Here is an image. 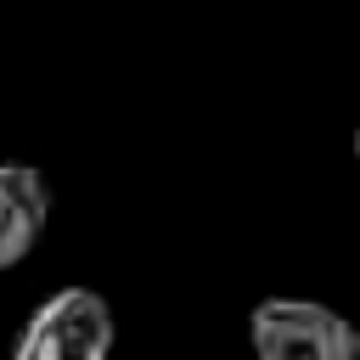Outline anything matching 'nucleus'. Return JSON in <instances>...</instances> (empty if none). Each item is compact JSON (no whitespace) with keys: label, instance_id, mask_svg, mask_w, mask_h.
<instances>
[{"label":"nucleus","instance_id":"obj_1","mask_svg":"<svg viewBox=\"0 0 360 360\" xmlns=\"http://www.w3.org/2000/svg\"><path fill=\"white\" fill-rule=\"evenodd\" d=\"M259 360H360V326L315 298H264L248 315Z\"/></svg>","mask_w":360,"mask_h":360},{"label":"nucleus","instance_id":"obj_4","mask_svg":"<svg viewBox=\"0 0 360 360\" xmlns=\"http://www.w3.org/2000/svg\"><path fill=\"white\" fill-rule=\"evenodd\" d=\"M354 158H360V124H354Z\"/></svg>","mask_w":360,"mask_h":360},{"label":"nucleus","instance_id":"obj_3","mask_svg":"<svg viewBox=\"0 0 360 360\" xmlns=\"http://www.w3.org/2000/svg\"><path fill=\"white\" fill-rule=\"evenodd\" d=\"M51 219V180L34 163H0V270L28 259Z\"/></svg>","mask_w":360,"mask_h":360},{"label":"nucleus","instance_id":"obj_2","mask_svg":"<svg viewBox=\"0 0 360 360\" xmlns=\"http://www.w3.org/2000/svg\"><path fill=\"white\" fill-rule=\"evenodd\" d=\"M107 354H112V304L90 287L51 292L11 349V360H107Z\"/></svg>","mask_w":360,"mask_h":360}]
</instances>
